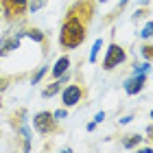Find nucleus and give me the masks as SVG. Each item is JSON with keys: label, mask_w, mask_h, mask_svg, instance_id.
Masks as SVG:
<instances>
[{"label": "nucleus", "mask_w": 153, "mask_h": 153, "mask_svg": "<svg viewBox=\"0 0 153 153\" xmlns=\"http://www.w3.org/2000/svg\"><path fill=\"white\" fill-rule=\"evenodd\" d=\"M92 18H94L92 0H76L64 18V24H61V31H59V46L64 51L79 48L88 37V29H90Z\"/></svg>", "instance_id": "obj_1"}, {"label": "nucleus", "mask_w": 153, "mask_h": 153, "mask_svg": "<svg viewBox=\"0 0 153 153\" xmlns=\"http://www.w3.org/2000/svg\"><path fill=\"white\" fill-rule=\"evenodd\" d=\"M33 129H35L39 136H55V134L61 131L59 125H57V118L51 112H37L33 116Z\"/></svg>", "instance_id": "obj_2"}, {"label": "nucleus", "mask_w": 153, "mask_h": 153, "mask_svg": "<svg viewBox=\"0 0 153 153\" xmlns=\"http://www.w3.org/2000/svg\"><path fill=\"white\" fill-rule=\"evenodd\" d=\"M0 7L9 22H20L29 11V0H0Z\"/></svg>", "instance_id": "obj_3"}, {"label": "nucleus", "mask_w": 153, "mask_h": 153, "mask_svg": "<svg viewBox=\"0 0 153 153\" xmlns=\"http://www.w3.org/2000/svg\"><path fill=\"white\" fill-rule=\"evenodd\" d=\"M127 61V53H125L123 46H118L116 42H109L107 51H105V57H103V70H114L120 64Z\"/></svg>", "instance_id": "obj_4"}, {"label": "nucleus", "mask_w": 153, "mask_h": 153, "mask_svg": "<svg viewBox=\"0 0 153 153\" xmlns=\"http://www.w3.org/2000/svg\"><path fill=\"white\" fill-rule=\"evenodd\" d=\"M22 37H24V31H13V29L4 31L2 37H0V59L7 57V55L13 53V51H18Z\"/></svg>", "instance_id": "obj_5"}, {"label": "nucleus", "mask_w": 153, "mask_h": 153, "mask_svg": "<svg viewBox=\"0 0 153 153\" xmlns=\"http://www.w3.org/2000/svg\"><path fill=\"white\" fill-rule=\"evenodd\" d=\"M83 96H85V90H83L81 83H68V88L61 92V101H64L66 107H74L81 103Z\"/></svg>", "instance_id": "obj_6"}, {"label": "nucleus", "mask_w": 153, "mask_h": 153, "mask_svg": "<svg viewBox=\"0 0 153 153\" xmlns=\"http://www.w3.org/2000/svg\"><path fill=\"white\" fill-rule=\"evenodd\" d=\"M144 83H147V74H134L131 79L125 81V92H127L129 96H134L138 92H142Z\"/></svg>", "instance_id": "obj_7"}, {"label": "nucleus", "mask_w": 153, "mask_h": 153, "mask_svg": "<svg viewBox=\"0 0 153 153\" xmlns=\"http://www.w3.org/2000/svg\"><path fill=\"white\" fill-rule=\"evenodd\" d=\"M68 79H70V76H68V72H64V74H59L57 76V81H53L51 85H46L44 90H42V96H44V99H51V96H55L61 90V85H64V83H68Z\"/></svg>", "instance_id": "obj_8"}, {"label": "nucleus", "mask_w": 153, "mask_h": 153, "mask_svg": "<svg viewBox=\"0 0 153 153\" xmlns=\"http://www.w3.org/2000/svg\"><path fill=\"white\" fill-rule=\"evenodd\" d=\"M70 57H68V55H64V57H59L57 61H55V66H53V76L55 79H57L59 74H64V72H68V68H70Z\"/></svg>", "instance_id": "obj_9"}, {"label": "nucleus", "mask_w": 153, "mask_h": 153, "mask_svg": "<svg viewBox=\"0 0 153 153\" xmlns=\"http://www.w3.org/2000/svg\"><path fill=\"white\" fill-rule=\"evenodd\" d=\"M24 35L31 37L33 42H37V44H42V46H46V35H44V31H39V29H24Z\"/></svg>", "instance_id": "obj_10"}, {"label": "nucleus", "mask_w": 153, "mask_h": 153, "mask_svg": "<svg viewBox=\"0 0 153 153\" xmlns=\"http://www.w3.org/2000/svg\"><path fill=\"white\" fill-rule=\"evenodd\" d=\"M140 142H142V136H140V134H131V136H127V138L123 140V147H125V149H134V147H138Z\"/></svg>", "instance_id": "obj_11"}, {"label": "nucleus", "mask_w": 153, "mask_h": 153, "mask_svg": "<svg viewBox=\"0 0 153 153\" xmlns=\"http://www.w3.org/2000/svg\"><path fill=\"white\" fill-rule=\"evenodd\" d=\"M101 46H103V39L99 37V39H96L94 42V46H92V51H90V64H94V61H96V57H99V51H101Z\"/></svg>", "instance_id": "obj_12"}, {"label": "nucleus", "mask_w": 153, "mask_h": 153, "mask_svg": "<svg viewBox=\"0 0 153 153\" xmlns=\"http://www.w3.org/2000/svg\"><path fill=\"white\" fill-rule=\"evenodd\" d=\"M46 2H48V0H29V11H31V13H35V11H39Z\"/></svg>", "instance_id": "obj_13"}, {"label": "nucleus", "mask_w": 153, "mask_h": 153, "mask_svg": "<svg viewBox=\"0 0 153 153\" xmlns=\"http://www.w3.org/2000/svg\"><path fill=\"white\" fill-rule=\"evenodd\" d=\"M46 70H48V68H46V66H42V68H37V72H35V74H33V76H31V83H33V85H37V83L42 81V76H44V74H46Z\"/></svg>", "instance_id": "obj_14"}, {"label": "nucleus", "mask_w": 153, "mask_h": 153, "mask_svg": "<svg viewBox=\"0 0 153 153\" xmlns=\"http://www.w3.org/2000/svg\"><path fill=\"white\" fill-rule=\"evenodd\" d=\"M149 70H151V61H144L142 66L134 68V74H149Z\"/></svg>", "instance_id": "obj_15"}, {"label": "nucleus", "mask_w": 153, "mask_h": 153, "mask_svg": "<svg viewBox=\"0 0 153 153\" xmlns=\"http://www.w3.org/2000/svg\"><path fill=\"white\" fill-rule=\"evenodd\" d=\"M151 22H147V26H144V29H142V33H140V37L142 39H151Z\"/></svg>", "instance_id": "obj_16"}, {"label": "nucleus", "mask_w": 153, "mask_h": 153, "mask_svg": "<svg viewBox=\"0 0 153 153\" xmlns=\"http://www.w3.org/2000/svg\"><path fill=\"white\" fill-rule=\"evenodd\" d=\"M9 83H11V79H9V76H0V94H2L4 90L9 88Z\"/></svg>", "instance_id": "obj_17"}, {"label": "nucleus", "mask_w": 153, "mask_h": 153, "mask_svg": "<svg viewBox=\"0 0 153 153\" xmlns=\"http://www.w3.org/2000/svg\"><path fill=\"white\" fill-rule=\"evenodd\" d=\"M151 51H153V48H151L149 44L142 48V55H144V59H147V61H151Z\"/></svg>", "instance_id": "obj_18"}, {"label": "nucleus", "mask_w": 153, "mask_h": 153, "mask_svg": "<svg viewBox=\"0 0 153 153\" xmlns=\"http://www.w3.org/2000/svg\"><path fill=\"white\" fill-rule=\"evenodd\" d=\"M53 116L57 118V120H61V118H66V116H68V112H66V109H57V112H53Z\"/></svg>", "instance_id": "obj_19"}, {"label": "nucleus", "mask_w": 153, "mask_h": 153, "mask_svg": "<svg viewBox=\"0 0 153 153\" xmlns=\"http://www.w3.org/2000/svg\"><path fill=\"white\" fill-rule=\"evenodd\" d=\"M103 120H105V112H99V114L94 116V123H96V125H99V123H103Z\"/></svg>", "instance_id": "obj_20"}, {"label": "nucleus", "mask_w": 153, "mask_h": 153, "mask_svg": "<svg viewBox=\"0 0 153 153\" xmlns=\"http://www.w3.org/2000/svg\"><path fill=\"white\" fill-rule=\"evenodd\" d=\"M127 2H129V0H123V2H120V4H118V7H116V11H114V13H118V11H123V9H125V7H127Z\"/></svg>", "instance_id": "obj_21"}, {"label": "nucleus", "mask_w": 153, "mask_h": 153, "mask_svg": "<svg viewBox=\"0 0 153 153\" xmlns=\"http://www.w3.org/2000/svg\"><path fill=\"white\" fill-rule=\"evenodd\" d=\"M131 120H134V116H123V118H120V125H127V123H131Z\"/></svg>", "instance_id": "obj_22"}, {"label": "nucleus", "mask_w": 153, "mask_h": 153, "mask_svg": "<svg viewBox=\"0 0 153 153\" xmlns=\"http://www.w3.org/2000/svg\"><path fill=\"white\" fill-rule=\"evenodd\" d=\"M94 127H96V123L92 120V123H90V125H88V127H85V129H88V131H94Z\"/></svg>", "instance_id": "obj_23"}, {"label": "nucleus", "mask_w": 153, "mask_h": 153, "mask_svg": "<svg viewBox=\"0 0 153 153\" xmlns=\"http://www.w3.org/2000/svg\"><path fill=\"white\" fill-rule=\"evenodd\" d=\"M0 13H2V7H0Z\"/></svg>", "instance_id": "obj_24"}, {"label": "nucleus", "mask_w": 153, "mask_h": 153, "mask_svg": "<svg viewBox=\"0 0 153 153\" xmlns=\"http://www.w3.org/2000/svg\"><path fill=\"white\" fill-rule=\"evenodd\" d=\"M99 2H105V0H99Z\"/></svg>", "instance_id": "obj_25"}]
</instances>
